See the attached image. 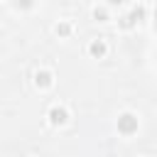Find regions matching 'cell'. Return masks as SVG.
Segmentation results:
<instances>
[{"mask_svg":"<svg viewBox=\"0 0 157 157\" xmlns=\"http://www.w3.org/2000/svg\"><path fill=\"white\" fill-rule=\"evenodd\" d=\"M118 130H120V132H125V135L135 132V130H137V118H135V115H130V113L120 115V118H118Z\"/></svg>","mask_w":157,"mask_h":157,"instance_id":"obj_1","label":"cell"},{"mask_svg":"<svg viewBox=\"0 0 157 157\" xmlns=\"http://www.w3.org/2000/svg\"><path fill=\"white\" fill-rule=\"evenodd\" d=\"M49 120H52L54 125H61V123L66 120V110H64V108H52V110H49Z\"/></svg>","mask_w":157,"mask_h":157,"instance_id":"obj_2","label":"cell"},{"mask_svg":"<svg viewBox=\"0 0 157 157\" xmlns=\"http://www.w3.org/2000/svg\"><path fill=\"white\" fill-rule=\"evenodd\" d=\"M34 81H37V86H49V83H52V74H49V71H37Z\"/></svg>","mask_w":157,"mask_h":157,"instance_id":"obj_3","label":"cell"},{"mask_svg":"<svg viewBox=\"0 0 157 157\" xmlns=\"http://www.w3.org/2000/svg\"><path fill=\"white\" fill-rule=\"evenodd\" d=\"M91 54H93V56H103V54H105V44H103V42H93V44H91Z\"/></svg>","mask_w":157,"mask_h":157,"instance_id":"obj_4","label":"cell"},{"mask_svg":"<svg viewBox=\"0 0 157 157\" xmlns=\"http://www.w3.org/2000/svg\"><path fill=\"white\" fill-rule=\"evenodd\" d=\"M69 29H71L69 25H56V32H59V34H69Z\"/></svg>","mask_w":157,"mask_h":157,"instance_id":"obj_5","label":"cell"},{"mask_svg":"<svg viewBox=\"0 0 157 157\" xmlns=\"http://www.w3.org/2000/svg\"><path fill=\"white\" fill-rule=\"evenodd\" d=\"M15 2H17L20 7H32V2H34V0H15Z\"/></svg>","mask_w":157,"mask_h":157,"instance_id":"obj_6","label":"cell"},{"mask_svg":"<svg viewBox=\"0 0 157 157\" xmlns=\"http://www.w3.org/2000/svg\"><path fill=\"white\" fill-rule=\"evenodd\" d=\"M93 17H96V20H105V12H103V10H96Z\"/></svg>","mask_w":157,"mask_h":157,"instance_id":"obj_7","label":"cell"},{"mask_svg":"<svg viewBox=\"0 0 157 157\" xmlns=\"http://www.w3.org/2000/svg\"><path fill=\"white\" fill-rule=\"evenodd\" d=\"M110 2H125V0H110Z\"/></svg>","mask_w":157,"mask_h":157,"instance_id":"obj_8","label":"cell"}]
</instances>
